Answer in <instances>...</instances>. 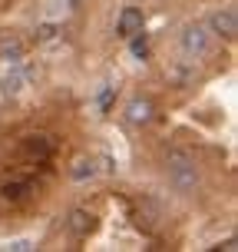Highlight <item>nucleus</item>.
<instances>
[{
	"instance_id": "6e6552de",
	"label": "nucleus",
	"mask_w": 238,
	"mask_h": 252,
	"mask_svg": "<svg viewBox=\"0 0 238 252\" xmlns=\"http://www.w3.org/2000/svg\"><path fill=\"white\" fill-rule=\"evenodd\" d=\"M30 192H33V183H30L26 176H10L3 186H0V199L3 202H24Z\"/></svg>"
},
{
	"instance_id": "4468645a",
	"label": "nucleus",
	"mask_w": 238,
	"mask_h": 252,
	"mask_svg": "<svg viewBox=\"0 0 238 252\" xmlns=\"http://www.w3.org/2000/svg\"><path fill=\"white\" fill-rule=\"evenodd\" d=\"M215 249H225V252H235V249H238V242H235V239H225V242H218V246H215Z\"/></svg>"
},
{
	"instance_id": "9b49d317",
	"label": "nucleus",
	"mask_w": 238,
	"mask_h": 252,
	"mask_svg": "<svg viewBox=\"0 0 238 252\" xmlns=\"http://www.w3.org/2000/svg\"><path fill=\"white\" fill-rule=\"evenodd\" d=\"M126 116H129V123H149L152 120V103L149 100H132L129 103V110H126Z\"/></svg>"
},
{
	"instance_id": "ddd939ff",
	"label": "nucleus",
	"mask_w": 238,
	"mask_h": 252,
	"mask_svg": "<svg viewBox=\"0 0 238 252\" xmlns=\"http://www.w3.org/2000/svg\"><path fill=\"white\" fill-rule=\"evenodd\" d=\"M56 40H60V27L56 24H40L37 27V43L50 47V43H56Z\"/></svg>"
},
{
	"instance_id": "f257e3e1",
	"label": "nucleus",
	"mask_w": 238,
	"mask_h": 252,
	"mask_svg": "<svg viewBox=\"0 0 238 252\" xmlns=\"http://www.w3.org/2000/svg\"><path fill=\"white\" fill-rule=\"evenodd\" d=\"M169 176H172V186L179 192H192L199 186V166L185 150H172L169 153Z\"/></svg>"
},
{
	"instance_id": "0eeeda50",
	"label": "nucleus",
	"mask_w": 238,
	"mask_h": 252,
	"mask_svg": "<svg viewBox=\"0 0 238 252\" xmlns=\"http://www.w3.org/2000/svg\"><path fill=\"white\" fill-rule=\"evenodd\" d=\"M26 53V40L17 30H0V60H20Z\"/></svg>"
},
{
	"instance_id": "2eb2a0df",
	"label": "nucleus",
	"mask_w": 238,
	"mask_h": 252,
	"mask_svg": "<svg viewBox=\"0 0 238 252\" xmlns=\"http://www.w3.org/2000/svg\"><path fill=\"white\" fill-rule=\"evenodd\" d=\"M132 53H136V57H146V40H136V43H132Z\"/></svg>"
},
{
	"instance_id": "7ed1b4c3",
	"label": "nucleus",
	"mask_w": 238,
	"mask_h": 252,
	"mask_svg": "<svg viewBox=\"0 0 238 252\" xmlns=\"http://www.w3.org/2000/svg\"><path fill=\"white\" fill-rule=\"evenodd\" d=\"M53 150H56V139L47 136V133H30V136H24L17 143V153L26 163H47L53 156Z\"/></svg>"
},
{
	"instance_id": "39448f33",
	"label": "nucleus",
	"mask_w": 238,
	"mask_h": 252,
	"mask_svg": "<svg viewBox=\"0 0 238 252\" xmlns=\"http://www.w3.org/2000/svg\"><path fill=\"white\" fill-rule=\"evenodd\" d=\"M93 229H96V216L89 213V209H73V213L66 216V232L73 239H86Z\"/></svg>"
},
{
	"instance_id": "423d86ee",
	"label": "nucleus",
	"mask_w": 238,
	"mask_h": 252,
	"mask_svg": "<svg viewBox=\"0 0 238 252\" xmlns=\"http://www.w3.org/2000/svg\"><path fill=\"white\" fill-rule=\"evenodd\" d=\"M142 24H146V17H142V10H136V7H126L123 13H119V24H116V33L123 40H132L142 33Z\"/></svg>"
},
{
	"instance_id": "f03ea898",
	"label": "nucleus",
	"mask_w": 238,
	"mask_h": 252,
	"mask_svg": "<svg viewBox=\"0 0 238 252\" xmlns=\"http://www.w3.org/2000/svg\"><path fill=\"white\" fill-rule=\"evenodd\" d=\"M129 219L142 232H159V226H162V209L149 196H136V199H129Z\"/></svg>"
},
{
	"instance_id": "9d476101",
	"label": "nucleus",
	"mask_w": 238,
	"mask_h": 252,
	"mask_svg": "<svg viewBox=\"0 0 238 252\" xmlns=\"http://www.w3.org/2000/svg\"><path fill=\"white\" fill-rule=\"evenodd\" d=\"M96 173H100V166H96L93 156H79V159H73V169H70V176H73L76 183H86V179H93Z\"/></svg>"
},
{
	"instance_id": "1a4fd4ad",
	"label": "nucleus",
	"mask_w": 238,
	"mask_h": 252,
	"mask_svg": "<svg viewBox=\"0 0 238 252\" xmlns=\"http://www.w3.org/2000/svg\"><path fill=\"white\" fill-rule=\"evenodd\" d=\"M212 33H218V37H225V40H235V33H238L235 7H222V10L212 13Z\"/></svg>"
},
{
	"instance_id": "f8f14e48",
	"label": "nucleus",
	"mask_w": 238,
	"mask_h": 252,
	"mask_svg": "<svg viewBox=\"0 0 238 252\" xmlns=\"http://www.w3.org/2000/svg\"><path fill=\"white\" fill-rule=\"evenodd\" d=\"M30 70H10V73L3 76V90H7V93H20V90L26 87V83H30Z\"/></svg>"
},
{
	"instance_id": "20e7f679",
	"label": "nucleus",
	"mask_w": 238,
	"mask_h": 252,
	"mask_svg": "<svg viewBox=\"0 0 238 252\" xmlns=\"http://www.w3.org/2000/svg\"><path fill=\"white\" fill-rule=\"evenodd\" d=\"M182 50L188 53V57H205V53L212 50V43H209V27L205 24H188L185 30H182Z\"/></svg>"
}]
</instances>
